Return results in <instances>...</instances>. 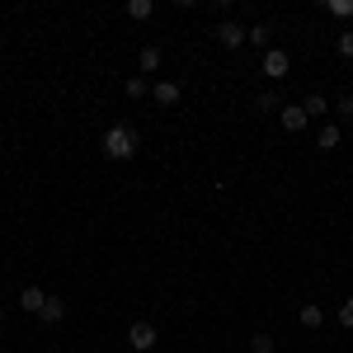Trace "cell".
<instances>
[{
  "instance_id": "1",
  "label": "cell",
  "mask_w": 353,
  "mask_h": 353,
  "mask_svg": "<svg viewBox=\"0 0 353 353\" xmlns=\"http://www.w3.org/2000/svg\"><path fill=\"white\" fill-rule=\"evenodd\" d=\"M137 151H141V137H137L132 123H113L109 132H104V156L109 161H132Z\"/></svg>"
},
{
  "instance_id": "2",
  "label": "cell",
  "mask_w": 353,
  "mask_h": 353,
  "mask_svg": "<svg viewBox=\"0 0 353 353\" xmlns=\"http://www.w3.org/2000/svg\"><path fill=\"white\" fill-rule=\"evenodd\" d=\"M259 71H264L269 81H288V71H292V57L283 52V48H269V52L259 57Z\"/></svg>"
},
{
  "instance_id": "3",
  "label": "cell",
  "mask_w": 353,
  "mask_h": 353,
  "mask_svg": "<svg viewBox=\"0 0 353 353\" xmlns=\"http://www.w3.org/2000/svg\"><path fill=\"white\" fill-rule=\"evenodd\" d=\"M156 339H161V334H156L151 321H132V325H128V344H132L137 353H151V349H156Z\"/></svg>"
},
{
  "instance_id": "4",
  "label": "cell",
  "mask_w": 353,
  "mask_h": 353,
  "mask_svg": "<svg viewBox=\"0 0 353 353\" xmlns=\"http://www.w3.org/2000/svg\"><path fill=\"white\" fill-rule=\"evenodd\" d=\"M212 38H217L226 52H241V48H245V28L236 24V19H221V24L212 28Z\"/></svg>"
},
{
  "instance_id": "5",
  "label": "cell",
  "mask_w": 353,
  "mask_h": 353,
  "mask_svg": "<svg viewBox=\"0 0 353 353\" xmlns=\"http://www.w3.org/2000/svg\"><path fill=\"white\" fill-rule=\"evenodd\" d=\"M151 99H156V104H161V109H174V104H179V99H184V85L179 81H151Z\"/></svg>"
},
{
  "instance_id": "6",
  "label": "cell",
  "mask_w": 353,
  "mask_h": 353,
  "mask_svg": "<svg viewBox=\"0 0 353 353\" xmlns=\"http://www.w3.org/2000/svg\"><path fill=\"white\" fill-rule=\"evenodd\" d=\"M278 128H283V132H306V128H311V118H306V109H301V104H283V109H278Z\"/></svg>"
},
{
  "instance_id": "7",
  "label": "cell",
  "mask_w": 353,
  "mask_h": 353,
  "mask_svg": "<svg viewBox=\"0 0 353 353\" xmlns=\"http://www.w3.org/2000/svg\"><path fill=\"white\" fill-rule=\"evenodd\" d=\"M245 43H250V48H259V52H269V48H273V24H269V19L250 24V28H245Z\"/></svg>"
},
{
  "instance_id": "8",
  "label": "cell",
  "mask_w": 353,
  "mask_h": 353,
  "mask_svg": "<svg viewBox=\"0 0 353 353\" xmlns=\"http://www.w3.org/2000/svg\"><path fill=\"white\" fill-rule=\"evenodd\" d=\"M137 66H141V76H156V71L165 66V52L156 48V43H146V48L137 52Z\"/></svg>"
},
{
  "instance_id": "9",
  "label": "cell",
  "mask_w": 353,
  "mask_h": 353,
  "mask_svg": "<svg viewBox=\"0 0 353 353\" xmlns=\"http://www.w3.org/2000/svg\"><path fill=\"white\" fill-rule=\"evenodd\" d=\"M43 306H48V292H43L38 283H28L24 292H19V311H28V316H38Z\"/></svg>"
},
{
  "instance_id": "10",
  "label": "cell",
  "mask_w": 353,
  "mask_h": 353,
  "mask_svg": "<svg viewBox=\"0 0 353 353\" xmlns=\"http://www.w3.org/2000/svg\"><path fill=\"white\" fill-rule=\"evenodd\" d=\"M339 141H344V128H339V123H321V128H316V146H321V151H334Z\"/></svg>"
},
{
  "instance_id": "11",
  "label": "cell",
  "mask_w": 353,
  "mask_h": 353,
  "mask_svg": "<svg viewBox=\"0 0 353 353\" xmlns=\"http://www.w3.org/2000/svg\"><path fill=\"white\" fill-rule=\"evenodd\" d=\"M301 109H306V118H311V123H316V118H325V113L334 109V104H330V99L321 94V90H311V94L301 99Z\"/></svg>"
},
{
  "instance_id": "12",
  "label": "cell",
  "mask_w": 353,
  "mask_h": 353,
  "mask_svg": "<svg viewBox=\"0 0 353 353\" xmlns=\"http://www.w3.org/2000/svg\"><path fill=\"white\" fill-rule=\"evenodd\" d=\"M297 321H301L306 330H321V325H325V311H321V301H306V306L297 311Z\"/></svg>"
},
{
  "instance_id": "13",
  "label": "cell",
  "mask_w": 353,
  "mask_h": 353,
  "mask_svg": "<svg viewBox=\"0 0 353 353\" xmlns=\"http://www.w3.org/2000/svg\"><path fill=\"white\" fill-rule=\"evenodd\" d=\"M38 321H43V325H57V321H66V301H61V297H48V306L38 311Z\"/></svg>"
},
{
  "instance_id": "14",
  "label": "cell",
  "mask_w": 353,
  "mask_h": 353,
  "mask_svg": "<svg viewBox=\"0 0 353 353\" xmlns=\"http://www.w3.org/2000/svg\"><path fill=\"white\" fill-rule=\"evenodd\" d=\"M123 90H128V99H146V94H151V81H146V76H128Z\"/></svg>"
},
{
  "instance_id": "15",
  "label": "cell",
  "mask_w": 353,
  "mask_h": 353,
  "mask_svg": "<svg viewBox=\"0 0 353 353\" xmlns=\"http://www.w3.org/2000/svg\"><path fill=\"white\" fill-rule=\"evenodd\" d=\"M250 353H278V344H273V334H269V330L250 334Z\"/></svg>"
},
{
  "instance_id": "16",
  "label": "cell",
  "mask_w": 353,
  "mask_h": 353,
  "mask_svg": "<svg viewBox=\"0 0 353 353\" xmlns=\"http://www.w3.org/2000/svg\"><path fill=\"white\" fill-rule=\"evenodd\" d=\"M334 118H339V123H353V90H344V94L334 99Z\"/></svg>"
},
{
  "instance_id": "17",
  "label": "cell",
  "mask_w": 353,
  "mask_h": 353,
  "mask_svg": "<svg viewBox=\"0 0 353 353\" xmlns=\"http://www.w3.org/2000/svg\"><path fill=\"white\" fill-rule=\"evenodd\" d=\"M151 10H156L151 0H128V19H137V24H141V19H151Z\"/></svg>"
},
{
  "instance_id": "18",
  "label": "cell",
  "mask_w": 353,
  "mask_h": 353,
  "mask_svg": "<svg viewBox=\"0 0 353 353\" xmlns=\"http://www.w3.org/2000/svg\"><path fill=\"white\" fill-rule=\"evenodd\" d=\"M334 52H339V57H349V61H353V28L334 33Z\"/></svg>"
},
{
  "instance_id": "19",
  "label": "cell",
  "mask_w": 353,
  "mask_h": 353,
  "mask_svg": "<svg viewBox=\"0 0 353 353\" xmlns=\"http://www.w3.org/2000/svg\"><path fill=\"white\" fill-rule=\"evenodd\" d=\"M325 10L334 14V19H353V0H330Z\"/></svg>"
},
{
  "instance_id": "20",
  "label": "cell",
  "mask_w": 353,
  "mask_h": 353,
  "mask_svg": "<svg viewBox=\"0 0 353 353\" xmlns=\"http://www.w3.org/2000/svg\"><path fill=\"white\" fill-rule=\"evenodd\" d=\"M254 104H259V109H264V113L283 109V99H278V90H264V94H259V99H254Z\"/></svg>"
},
{
  "instance_id": "21",
  "label": "cell",
  "mask_w": 353,
  "mask_h": 353,
  "mask_svg": "<svg viewBox=\"0 0 353 353\" xmlns=\"http://www.w3.org/2000/svg\"><path fill=\"white\" fill-rule=\"evenodd\" d=\"M334 321H339V325H344V330H353V292H349V301L339 306V316H334Z\"/></svg>"
},
{
  "instance_id": "22",
  "label": "cell",
  "mask_w": 353,
  "mask_h": 353,
  "mask_svg": "<svg viewBox=\"0 0 353 353\" xmlns=\"http://www.w3.org/2000/svg\"><path fill=\"white\" fill-rule=\"evenodd\" d=\"M0 325H5V306H0Z\"/></svg>"
},
{
  "instance_id": "23",
  "label": "cell",
  "mask_w": 353,
  "mask_h": 353,
  "mask_svg": "<svg viewBox=\"0 0 353 353\" xmlns=\"http://www.w3.org/2000/svg\"><path fill=\"white\" fill-rule=\"evenodd\" d=\"M349 90H353V85H349Z\"/></svg>"
}]
</instances>
